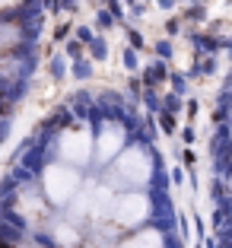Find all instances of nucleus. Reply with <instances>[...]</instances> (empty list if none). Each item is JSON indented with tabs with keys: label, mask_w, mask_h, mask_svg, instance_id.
<instances>
[{
	"label": "nucleus",
	"mask_w": 232,
	"mask_h": 248,
	"mask_svg": "<svg viewBox=\"0 0 232 248\" xmlns=\"http://www.w3.org/2000/svg\"><path fill=\"white\" fill-rule=\"evenodd\" d=\"M143 217H146V201L143 197H131V201L121 207V219L124 223H137V219H143Z\"/></svg>",
	"instance_id": "nucleus-1"
},
{
	"label": "nucleus",
	"mask_w": 232,
	"mask_h": 248,
	"mask_svg": "<svg viewBox=\"0 0 232 248\" xmlns=\"http://www.w3.org/2000/svg\"><path fill=\"white\" fill-rule=\"evenodd\" d=\"M124 248H162V239H159L156 232H146V235H140V239L127 242Z\"/></svg>",
	"instance_id": "nucleus-2"
}]
</instances>
